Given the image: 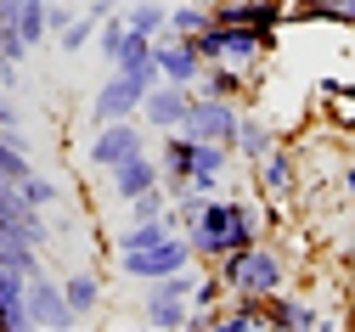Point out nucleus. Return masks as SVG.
I'll use <instances>...</instances> for the list:
<instances>
[{"label":"nucleus","mask_w":355,"mask_h":332,"mask_svg":"<svg viewBox=\"0 0 355 332\" xmlns=\"http://www.w3.org/2000/svg\"><path fill=\"white\" fill-rule=\"evenodd\" d=\"M248 85H254V79H248L243 68H232V62H209L203 79H198L203 96H226V102H243V90H248Z\"/></svg>","instance_id":"nucleus-20"},{"label":"nucleus","mask_w":355,"mask_h":332,"mask_svg":"<svg viewBox=\"0 0 355 332\" xmlns=\"http://www.w3.org/2000/svg\"><path fill=\"white\" fill-rule=\"evenodd\" d=\"M17 192H23V203H28V209H57V203H62V186H57L51 175H40V169H28V175H23Z\"/></svg>","instance_id":"nucleus-22"},{"label":"nucleus","mask_w":355,"mask_h":332,"mask_svg":"<svg viewBox=\"0 0 355 332\" xmlns=\"http://www.w3.org/2000/svg\"><path fill=\"white\" fill-rule=\"evenodd\" d=\"M28 326H46V332H68V326H79V315L68 310L62 281L46 276V270L28 276Z\"/></svg>","instance_id":"nucleus-11"},{"label":"nucleus","mask_w":355,"mask_h":332,"mask_svg":"<svg viewBox=\"0 0 355 332\" xmlns=\"http://www.w3.org/2000/svg\"><path fill=\"white\" fill-rule=\"evenodd\" d=\"M119 6H130V0H119Z\"/></svg>","instance_id":"nucleus-31"},{"label":"nucleus","mask_w":355,"mask_h":332,"mask_svg":"<svg viewBox=\"0 0 355 332\" xmlns=\"http://www.w3.org/2000/svg\"><path fill=\"white\" fill-rule=\"evenodd\" d=\"M0 332H28V276L0 259Z\"/></svg>","instance_id":"nucleus-14"},{"label":"nucleus","mask_w":355,"mask_h":332,"mask_svg":"<svg viewBox=\"0 0 355 332\" xmlns=\"http://www.w3.org/2000/svg\"><path fill=\"white\" fill-rule=\"evenodd\" d=\"M344 23H349V28H355V0H344Z\"/></svg>","instance_id":"nucleus-29"},{"label":"nucleus","mask_w":355,"mask_h":332,"mask_svg":"<svg viewBox=\"0 0 355 332\" xmlns=\"http://www.w3.org/2000/svg\"><path fill=\"white\" fill-rule=\"evenodd\" d=\"M141 79L136 73H124V68H113L102 85H96V96H91V113H85V119H91V130L96 124H113V119H136V107H141Z\"/></svg>","instance_id":"nucleus-9"},{"label":"nucleus","mask_w":355,"mask_h":332,"mask_svg":"<svg viewBox=\"0 0 355 332\" xmlns=\"http://www.w3.org/2000/svg\"><path fill=\"white\" fill-rule=\"evenodd\" d=\"M164 214H169V192H164V180L147 186L141 198H130V203H124V220H164Z\"/></svg>","instance_id":"nucleus-26"},{"label":"nucleus","mask_w":355,"mask_h":332,"mask_svg":"<svg viewBox=\"0 0 355 332\" xmlns=\"http://www.w3.org/2000/svg\"><path fill=\"white\" fill-rule=\"evenodd\" d=\"M220 326H226V332H271V326H265V299L226 293V304H220Z\"/></svg>","instance_id":"nucleus-19"},{"label":"nucleus","mask_w":355,"mask_h":332,"mask_svg":"<svg viewBox=\"0 0 355 332\" xmlns=\"http://www.w3.org/2000/svg\"><path fill=\"white\" fill-rule=\"evenodd\" d=\"M271 147H277V130L265 124V119H254V113H237V135H232V152H237V158H243V164L254 169V164H259L265 152H271Z\"/></svg>","instance_id":"nucleus-17"},{"label":"nucleus","mask_w":355,"mask_h":332,"mask_svg":"<svg viewBox=\"0 0 355 332\" xmlns=\"http://www.w3.org/2000/svg\"><path fill=\"white\" fill-rule=\"evenodd\" d=\"M62 293H68V310H73L79 321H91V315L102 310V276H96V270H68V276H62Z\"/></svg>","instance_id":"nucleus-18"},{"label":"nucleus","mask_w":355,"mask_h":332,"mask_svg":"<svg viewBox=\"0 0 355 332\" xmlns=\"http://www.w3.org/2000/svg\"><path fill=\"white\" fill-rule=\"evenodd\" d=\"M91 40H96V17H91V12H73V23H68V28L57 34V45H62L68 57H79L85 45H91Z\"/></svg>","instance_id":"nucleus-27"},{"label":"nucleus","mask_w":355,"mask_h":332,"mask_svg":"<svg viewBox=\"0 0 355 332\" xmlns=\"http://www.w3.org/2000/svg\"><path fill=\"white\" fill-rule=\"evenodd\" d=\"M17 34L28 40V51L51 40V28H46V0H17Z\"/></svg>","instance_id":"nucleus-23"},{"label":"nucleus","mask_w":355,"mask_h":332,"mask_svg":"<svg viewBox=\"0 0 355 332\" xmlns=\"http://www.w3.org/2000/svg\"><path fill=\"white\" fill-rule=\"evenodd\" d=\"M192 281H198V265H181V270H169V276L141 281V321L153 332H187Z\"/></svg>","instance_id":"nucleus-3"},{"label":"nucleus","mask_w":355,"mask_h":332,"mask_svg":"<svg viewBox=\"0 0 355 332\" xmlns=\"http://www.w3.org/2000/svg\"><path fill=\"white\" fill-rule=\"evenodd\" d=\"M124 34H130V23H124V6H119V12H107V17H96V45H102V62H107V68H113V57H119Z\"/></svg>","instance_id":"nucleus-25"},{"label":"nucleus","mask_w":355,"mask_h":332,"mask_svg":"<svg viewBox=\"0 0 355 332\" xmlns=\"http://www.w3.org/2000/svg\"><path fill=\"white\" fill-rule=\"evenodd\" d=\"M113 265H119V276H130V281H153V276H169V270L198 265V259H192L187 231H164L158 243H141V248H130V254H113Z\"/></svg>","instance_id":"nucleus-5"},{"label":"nucleus","mask_w":355,"mask_h":332,"mask_svg":"<svg viewBox=\"0 0 355 332\" xmlns=\"http://www.w3.org/2000/svg\"><path fill=\"white\" fill-rule=\"evenodd\" d=\"M147 147V124L141 119H113V124H96L91 130V147H85V164L96 175H107L113 164H124L130 152Z\"/></svg>","instance_id":"nucleus-6"},{"label":"nucleus","mask_w":355,"mask_h":332,"mask_svg":"<svg viewBox=\"0 0 355 332\" xmlns=\"http://www.w3.org/2000/svg\"><path fill=\"white\" fill-rule=\"evenodd\" d=\"M333 6H344V0H333Z\"/></svg>","instance_id":"nucleus-32"},{"label":"nucleus","mask_w":355,"mask_h":332,"mask_svg":"<svg viewBox=\"0 0 355 332\" xmlns=\"http://www.w3.org/2000/svg\"><path fill=\"white\" fill-rule=\"evenodd\" d=\"M237 113H243L237 102H226V96H203V90H192L181 130H187L192 141H226V147H232V135H237Z\"/></svg>","instance_id":"nucleus-7"},{"label":"nucleus","mask_w":355,"mask_h":332,"mask_svg":"<svg viewBox=\"0 0 355 332\" xmlns=\"http://www.w3.org/2000/svg\"><path fill=\"white\" fill-rule=\"evenodd\" d=\"M209 17L232 28H254V34H277L288 28V0H209Z\"/></svg>","instance_id":"nucleus-10"},{"label":"nucleus","mask_w":355,"mask_h":332,"mask_svg":"<svg viewBox=\"0 0 355 332\" xmlns=\"http://www.w3.org/2000/svg\"><path fill=\"white\" fill-rule=\"evenodd\" d=\"M124 23H130V34L158 40V34H169V6H164V0H130V6H124Z\"/></svg>","instance_id":"nucleus-21"},{"label":"nucleus","mask_w":355,"mask_h":332,"mask_svg":"<svg viewBox=\"0 0 355 332\" xmlns=\"http://www.w3.org/2000/svg\"><path fill=\"white\" fill-rule=\"evenodd\" d=\"M214 270H220V281H226V293H248V299H265V293H277L282 281H288L282 254L265 243V236L248 243V248H237V254H226Z\"/></svg>","instance_id":"nucleus-2"},{"label":"nucleus","mask_w":355,"mask_h":332,"mask_svg":"<svg viewBox=\"0 0 355 332\" xmlns=\"http://www.w3.org/2000/svg\"><path fill=\"white\" fill-rule=\"evenodd\" d=\"M254 175H259V186H265L271 198H288L293 186H299V152L277 141V147H271V152H265V158L254 164Z\"/></svg>","instance_id":"nucleus-16"},{"label":"nucleus","mask_w":355,"mask_h":332,"mask_svg":"<svg viewBox=\"0 0 355 332\" xmlns=\"http://www.w3.org/2000/svg\"><path fill=\"white\" fill-rule=\"evenodd\" d=\"M153 62H158V79L187 85V90H198V79H203V68H209L192 34H158V40H153Z\"/></svg>","instance_id":"nucleus-8"},{"label":"nucleus","mask_w":355,"mask_h":332,"mask_svg":"<svg viewBox=\"0 0 355 332\" xmlns=\"http://www.w3.org/2000/svg\"><path fill=\"white\" fill-rule=\"evenodd\" d=\"M265 326L271 332H310V326H322V315L310 310L304 299H293V293H265Z\"/></svg>","instance_id":"nucleus-15"},{"label":"nucleus","mask_w":355,"mask_h":332,"mask_svg":"<svg viewBox=\"0 0 355 332\" xmlns=\"http://www.w3.org/2000/svg\"><path fill=\"white\" fill-rule=\"evenodd\" d=\"M158 180H164L158 152H147V147H141V152H130L124 164H113V169H107V198H113V203H130V198H141L147 186H158Z\"/></svg>","instance_id":"nucleus-13"},{"label":"nucleus","mask_w":355,"mask_h":332,"mask_svg":"<svg viewBox=\"0 0 355 332\" xmlns=\"http://www.w3.org/2000/svg\"><path fill=\"white\" fill-rule=\"evenodd\" d=\"M209 28V0H175L169 6V34H198Z\"/></svg>","instance_id":"nucleus-24"},{"label":"nucleus","mask_w":355,"mask_h":332,"mask_svg":"<svg viewBox=\"0 0 355 332\" xmlns=\"http://www.w3.org/2000/svg\"><path fill=\"white\" fill-rule=\"evenodd\" d=\"M6 225H12V220H6V214H0V236H6Z\"/></svg>","instance_id":"nucleus-30"},{"label":"nucleus","mask_w":355,"mask_h":332,"mask_svg":"<svg viewBox=\"0 0 355 332\" xmlns=\"http://www.w3.org/2000/svg\"><path fill=\"white\" fill-rule=\"evenodd\" d=\"M181 231H187V243H192V259H198V265H220L226 254L259 243V236H265V220H259L248 203H237V198L220 192V198H209Z\"/></svg>","instance_id":"nucleus-1"},{"label":"nucleus","mask_w":355,"mask_h":332,"mask_svg":"<svg viewBox=\"0 0 355 332\" xmlns=\"http://www.w3.org/2000/svg\"><path fill=\"white\" fill-rule=\"evenodd\" d=\"M344 192L355 198V164H344Z\"/></svg>","instance_id":"nucleus-28"},{"label":"nucleus","mask_w":355,"mask_h":332,"mask_svg":"<svg viewBox=\"0 0 355 332\" xmlns=\"http://www.w3.org/2000/svg\"><path fill=\"white\" fill-rule=\"evenodd\" d=\"M187 102H192V90H187V85H169V79H158V85H147V90H141V107H136V119H141L153 135H164V130H181Z\"/></svg>","instance_id":"nucleus-12"},{"label":"nucleus","mask_w":355,"mask_h":332,"mask_svg":"<svg viewBox=\"0 0 355 332\" xmlns=\"http://www.w3.org/2000/svg\"><path fill=\"white\" fill-rule=\"evenodd\" d=\"M192 40H198L203 62H232V68H243L254 79V68L271 57V40L277 34H254V28H232V23H214L209 17V28H198Z\"/></svg>","instance_id":"nucleus-4"}]
</instances>
